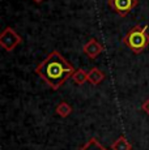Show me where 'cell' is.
<instances>
[{
	"mask_svg": "<svg viewBox=\"0 0 149 150\" xmlns=\"http://www.w3.org/2000/svg\"><path fill=\"white\" fill-rule=\"evenodd\" d=\"M71 79L76 85H84L88 81V72H85L84 69H76Z\"/></svg>",
	"mask_w": 149,
	"mask_h": 150,
	"instance_id": "ba28073f",
	"label": "cell"
},
{
	"mask_svg": "<svg viewBox=\"0 0 149 150\" xmlns=\"http://www.w3.org/2000/svg\"><path fill=\"white\" fill-rule=\"evenodd\" d=\"M34 1H35V3H42L43 0H34Z\"/></svg>",
	"mask_w": 149,
	"mask_h": 150,
	"instance_id": "7c38bea8",
	"label": "cell"
},
{
	"mask_svg": "<svg viewBox=\"0 0 149 150\" xmlns=\"http://www.w3.org/2000/svg\"><path fill=\"white\" fill-rule=\"evenodd\" d=\"M35 73L45 80L53 90H58L68 77H72L74 68L60 55L59 51L55 50L48 54L43 62L39 63L35 68Z\"/></svg>",
	"mask_w": 149,
	"mask_h": 150,
	"instance_id": "6da1fadb",
	"label": "cell"
},
{
	"mask_svg": "<svg viewBox=\"0 0 149 150\" xmlns=\"http://www.w3.org/2000/svg\"><path fill=\"white\" fill-rule=\"evenodd\" d=\"M141 110H143V111H144L147 115H149V99H147V100H144V102H143Z\"/></svg>",
	"mask_w": 149,
	"mask_h": 150,
	"instance_id": "8fae6325",
	"label": "cell"
},
{
	"mask_svg": "<svg viewBox=\"0 0 149 150\" xmlns=\"http://www.w3.org/2000/svg\"><path fill=\"white\" fill-rule=\"evenodd\" d=\"M82 50H84V54L87 55L89 59H96V57L104 51V47H102V45L97 41V39L92 38L84 45Z\"/></svg>",
	"mask_w": 149,
	"mask_h": 150,
	"instance_id": "5b68a950",
	"label": "cell"
},
{
	"mask_svg": "<svg viewBox=\"0 0 149 150\" xmlns=\"http://www.w3.org/2000/svg\"><path fill=\"white\" fill-rule=\"evenodd\" d=\"M55 111L60 117H67L68 115L72 112V107H71L70 103H67V102L63 100V102H60L59 105L55 107Z\"/></svg>",
	"mask_w": 149,
	"mask_h": 150,
	"instance_id": "30bf717a",
	"label": "cell"
},
{
	"mask_svg": "<svg viewBox=\"0 0 149 150\" xmlns=\"http://www.w3.org/2000/svg\"><path fill=\"white\" fill-rule=\"evenodd\" d=\"M105 80V73L98 68H92L88 71V82L92 85H98Z\"/></svg>",
	"mask_w": 149,
	"mask_h": 150,
	"instance_id": "8992f818",
	"label": "cell"
},
{
	"mask_svg": "<svg viewBox=\"0 0 149 150\" xmlns=\"http://www.w3.org/2000/svg\"><path fill=\"white\" fill-rule=\"evenodd\" d=\"M21 42H22V38L12 28H5L1 31V34H0V46L5 51H8V52L13 51Z\"/></svg>",
	"mask_w": 149,
	"mask_h": 150,
	"instance_id": "3957f363",
	"label": "cell"
},
{
	"mask_svg": "<svg viewBox=\"0 0 149 150\" xmlns=\"http://www.w3.org/2000/svg\"><path fill=\"white\" fill-rule=\"evenodd\" d=\"M137 0H109V5L122 17L130 13L137 5Z\"/></svg>",
	"mask_w": 149,
	"mask_h": 150,
	"instance_id": "277c9868",
	"label": "cell"
},
{
	"mask_svg": "<svg viewBox=\"0 0 149 150\" xmlns=\"http://www.w3.org/2000/svg\"><path fill=\"white\" fill-rule=\"evenodd\" d=\"M111 150H132V146L124 136H120L115 142L111 145Z\"/></svg>",
	"mask_w": 149,
	"mask_h": 150,
	"instance_id": "52a82bcc",
	"label": "cell"
},
{
	"mask_svg": "<svg viewBox=\"0 0 149 150\" xmlns=\"http://www.w3.org/2000/svg\"><path fill=\"white\" fill-rule=\"evenodd\" d=\"M123 43L135 54L144 51L149 45L148 25H139L132 28L123 38Z\"/></svg>",
	"mask_w": 149,
	"mask_h": 150,
	"instance_id": "7a4b0ae2",
	"label": "cell"
},
{
	"mask_svg": "<svg viewBox=\"0 0 149 150\" xmlns=\"http://www.w3.org/2000/svg\"><path fill=\"white\" fill-rule=\"evenodd\" d=\"M79 150H109V149H106L97 138L92 137V138H89V141H88L82 148H80Z\"/></svg>",
	"mask_w": 149,
	"mask_h": 150,
	"instance_id": "9c48e42d",
	"label": "cell"
}]
</instances>
